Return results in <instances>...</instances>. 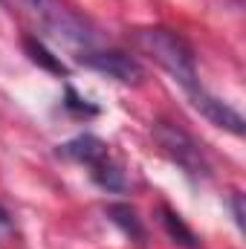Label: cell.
Returning a JSON list of instances; mask_svg holds the SVG:
<instances>
[{
	"instance_id": "cell-2",
	"label": "cell",
	"mask_w": 246,
	"mask_h": 249,
	"mask_svg": "<svg viewBox=\"0 0 246 249\" xmlns=\"http://www.w3.org/2000/svg\"><path fill=\"white\" fill-rule=\"evenodd\" d=\"M32 15L67 44H90V29L81 15H75L61 0H26Z\"/></svg>"
},
{
	"instance_id": "cell-3",
	"label": "cell",
	"mask_w": 246,
	"mask_h": 249,
	"mask_svg": "<svg viewBox=\"0 0 246 249\" xmlns=\"http://www.w3.org/2000/svg\"><path fill=\"white\" fill-rule=\"evenodd\" d=\"M154 139L159 142V148L183 168L185 174H191V177H206V174H209V165H206V160H203L200 145H197L185 130H180L177 124L157 122L154 124Z\"/></svg>"
},
{
	"instance_id": "cell-9",
	"label": "cell",
	"mask_w": 246,
	"mask_h": 249,
	"mask_svg": "<svg viewBox=\"0 0 246 249\" xmlns=\"http://www.w3.org/2000/svg\"><path fill=\"white\" fill-rule=\"evenodd\" d=\"M162 223H165V229H168V235H171L174 241H180L185 247H194V244H197L194 232L185 226L183 220H180V214H174L171 209H162Z\"/></svg>"
},
{
	"instance_id": "cell-11",
	"label": "cell",
	"mask_w": 246,
	"mask_h": 249,
	"mask_svg": "<svg viewBox=\"0 0 246 249\" xmlns=\"http://www.w3.org/2000/svg\"><path fill=\"white\" fill-rule=\"evenodd\" d=\"M67 107H70V110H75V113H96V107H93V105H87L84 99H78V96H75V90H67Z\"/></svg>"
},
{
	"instance_id": "cell-12",
	"label": "cell",
	"mask_w": 246,
	"mask_h": 249,
	"mask_svg": "<svg viewBox=\"0 0 246 249\" xmlns=\"http://www.w3.org/2000/svg\"><path fill=\"white\" fill-rule=\"evenodd\" d=\"M15 238V226H12V217L6 214V209L0 206V244H9Z\"/></svg>"
},
{
	"instance_id": "cell-5",
	"label": "cell",
	"mask_w": 246,
	"mask_h": 249,
	"mask_svg": "<svg viewBox=\"0 0 246 249\" xmlns=\"http://www.w3.org/2000/svg\"><path fill=\"white\" fill-rule=\"evenodd\" d=\"M81 61L99 72H107L110 78H116L122 84H139L145 78L139 61L124 53H87V55H81Z\"/></svg>"
},
{
	"instance_id": "cell-13",
	"label": "cell",
	"mask_w": 246,
	"mask_h": 249,
	"mask_svg": "<svg viewBox=\"0 0 246 249\" xmlns=\"http://www.w3.org/2000/svg\"><path fill=\"white\" fill-rule=\"evenodd\" d=\"M232 212H235V223L244 229V197H241V191H232Z\"/></svg>"
},
{
	"instance_id": "cell-1",
	"label": "cell",
	"mask_w": 246,
	"mask_h": 249,
	"mask_svg": "<svg viewBox=\"0 0 246 249\" xmlns=\"http://www.w3.org/2000/svg\"><path fill=\"white\" fill-rule=\"evenodd\" d=\"M133 41L136 47L154 58L159 64L185 93L200 87V78H197V64H194V53L191 47L185 44L183 38L171 29H162V26H154V29H136L133 32Z\"/></svg>"
},
{
	"instance_id": "cell-10",
	"label": "cell",
	"mask_w": 246,
	"mask_h": 249,
	"mask_svg": "<svg viewBox=\"0 0 246 249\" xmlns=\"http://www.w3.org/2000/svg\"><path fill=\"white\" fill-rule=\"evenodd\" d=\"M93 177H96L99 186H105V188H122V171L110 162V157L102 160L99 165H93Z\"/></svg>"
},
{
	"instance_id": "cell-6",
	"label": "cell",
	"mask_w": 246,
	"mask_h": 249,
	"mask_svg": "<svg viewBox=\"0 0 246 249\" xmlns=\"http://www.w3.org/2000/svg\"><path fill=\"white\" fill-rule=\"evenodd\" d=\"M61 154L64 157H70V160H75V162H81V165H99L102 160H107V145L99 139V136H93V133H84V136H75V139H70L67 145H61Z\"/></svg>"
},
{
	"instance_id": "cell-4",
	"label": "cell",
	"mask_w": 246,
	"mask_h": 249,
	"mask_svg": "<svg viewBox=\"0 0 246 249\" xmlns=\"http://www.w3.org/2000/svg\"><path fill=\"white\" fill-rule=\"evenodd\" d=\"M188 99H191V105H194L211 124H217V127H223V130H229V133H235V136L244 133V116H241L235 107H229L226 102H220L217 96L206 93L203 84L194 87V90H188Z\"/></svg>"
},
{
	"instance_id": "cell-8",
	"label": "cell",
	"mask_w": 246,
	"mask_h": 249,
	"mask_svg": "<svg viewBox=\"0 0 246 249\" xmlns=\"http://www.w3.org/2000/svg\"><path fill=\"white\" fill-rule=\"evenodd\" d=\"M23 50L29 53V58H32V61L41 64L44 70H50V72H55V75H67V67H64V64L58 61V58H55V55H53V53H50L38 38H23Z\"/></svg>"
},
{
	"instance_id": "cell-7",
	"label": "cell",
	"mask_w": 246,
	"mask_h": 249,
	"mask_svg": "<svg viewBox=\"0 0 246 249\" xmlns=\"http://www.w3.org/2000/svg\"><path fill=\"white\" fill-rule=\"evenodd\" d=\"M107 214H110V220L122 229L127 238H133L136 244H142V238H145V229H142V223H139V217H136V212L127 206V203H113V206H107Z\"/></svg>"
}]
</instances>
